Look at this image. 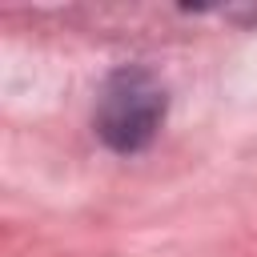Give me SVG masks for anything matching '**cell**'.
Segmentation results:
<instances>
[{
    "mask_svg": "<svg viewBox=\"0 0 257 257\" xmlns=\"http://www.w3.org/2000/svg\"><path fill=\"white\" fill-rule=\"evenodd\" d=\"M161 116H165L161 84L149 72H116L104 84V96L96 108V128L112 149L133 153L157 133Z\"/></svg>",
    "mask_w": 257,
    "mask_h": 257,
    "instance_id": "cell-1",
    "label": "cell"
}]
</instances>
